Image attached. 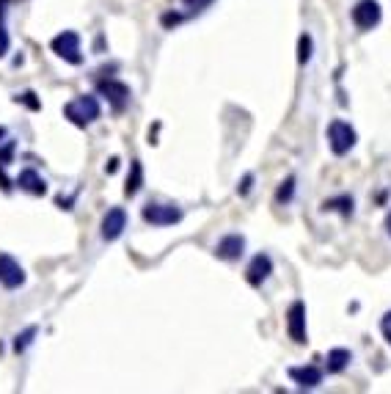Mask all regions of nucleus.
<instances>
[{
	"label": "nucleus",
	"mask_w": 391,
	"mask_h": 394,
	"mask_svg": "<svg viewBox=\"0 0 391 394\" xmlns=\"http://www.w3.org/2000/svg\"><path fill=\"white\" fill-rule=\"evenodd\" d=\"M64 116H66L75 127H86V124H91L94 119H99V102H97V97H91V94H80L77 100H72V102L64 105Z\"/></svg>",
	"instance_id": "f257e3e1"
},
{
	"label": "nucleus",
	"mask_w": 391,
	"mask_h": 394,
	"mask_svg": "<svg viewBox=\"0 0 391 394\" xmlns=\"http://www.w3.org/2000/svg\"><path fill=\"white\" fill-rule=\"evenodd\" d=\"M328 147H331V152L336 155V158H342V155H347L353 147H356V141H359V135H356V130L350 127V122H345V119H334L331 124H328Z\"/></svg>",
	"instance_id": "f03ea898"
},
{
	"label": "nucleus",
	"mask_w": 391,
	"mask_h": 394,
	"mask_svg": "<svg viewBox=\"0 0 391 394\" xmlns=\"http://www.w3.org/2000/svg\"><path fill=\"white\" fill-rule=\"evenodd\" d=\"M50 50L58 55V58H64V61H69V64H83V53H80V36H77V30H61L53 41H50Z\"/></svg>",
	"instance_id": "7ed1b4c3"
},
{
	"label": "nucleus",
	"mask_w": 391,
	"mask_h": 394,
	"mask_svg": "<svg viewBox=\"0 0 391 394\" xmlns=\"http://www.w3.org/2000/svg\"><path fill=\"white\" fill-rule=\"evenodd\" d=\"M141 215L152 226H174V223L182 221V209L180 207H174V204H155V201H149L141 209Z\"/></svg>",
	"instance_id": "20e7f679"
},
{
	"label": "nucleus",
	"mask_w": 391,
	"mask_h": 394,
	"mask_svg": "<svg viewBox=\"0 0 391 394\" xmlns=\"http://www.w3.org/2000/svg\"><path fill=\"white\" fill-rule=\"evenodd\" d=\"M350 17H353V25H356L359 30H372L375 25H381L383 11H381V3H378V0H359V3L353 6Z\"/></svg>",
	"instance_id": "39448f33"
},
{
	"label": "nucleus",
	"mask_w": 391,
	"mask_h": 394,
	"mask_svg": "<svg viewBox=\"0 0 391 394\" xmlns=\"http://www.w3.org/2000/svg\"><path fill=\"white\" fill-rule=\"evenodd\" d=\"M287 334L295 345H306L309 342V331H306V303L303 301H292L289 312H287Z\"/></svg>",
	"instance_id": "423d86ee"
},
{
	"label": "nucleus",
	"mask_w": 391,
	"mask_h": 394,
	"mask_svg": "<svg viewBox=\"0 0 391 394\" xmlns=\"http://www.w3.org/2000/svg\"><path fill=\"white\" fill-rule=\"evenodd\" d=\"M127 229V209L124 207H111L105 215H102V226H99V234L105 243H113L122 237V232Z\"/></svg>",
	"instance_id": "0eeeda50"
},
{
	"label": "nucleus",
	"mask_w": 391,
	"mask_h": 394,
	"mask_svg": "<svg viewBox=\"0 0 391 394\" xmlns=\"http://www.w3.org/2000/svg\"><path fill=\"white\" fill-rule=\"evenodd\" d=\"M0 284L6 290H17L25 284V270L11 254H0Z\"/></svg>",
	"instance_id": "6e6552de"
},
{
	"label": "nucleus",
	"mask_w": 391,
	"mask_h": 394,
	"mask_svg": "<svg viewBox=\"0 0 391 394\" xmlns=\"http://www.w3.org/2000/svg\"><path fill=\"white\" fill-rule=\"evenodd\" d=\"M99 94L116 108V111H122L127 102H130V86L127 83H122V80H99Z\"/></svg>",
	"instance_id": "1a4fd4ad"
},
{
	"label": "nucleus",
	"mask_w": 391,
	"mask_h": 394,
	"mask_svg": "<svg viewBox=\"0 0 391 394\" xmlns=\"http://www.w3.org/2000/svg\"><path fill=\"white\" fill-rule=\"evenodd\" d=\"M245 254V237L242 234H226L218 240L215 245V256L218 259H226V262H234Z\"/></svg>",
	"instance_id": "9d476101"
},
{
	"label": "nucleus",
	"mask_w": 391,
	"mask_h": 394,
	"mask_svg": "<svg viewBox=\"0 0 391 394\" xmlns=\"http://www.w3.org/2000/svg\"><path fill=\"white\" fill-rule=\"evenodd\" d=\"M270 273H273V259H270L267 254H256V256L251 259L248 270H245V279H248L251 287H262V281H265Z\"/></svg>",
	"instance_id": "9b49d317"
},
{
	"label": "nucleus",
	"mask_w": 391,
	"mask_h": 394,
	"mask_svg": "<svg viewBox=\"0 0 391 394\" xmlns=\"http://www.w3.org/2000/svg\"><path fill=\"white\" fill-rule=\"evenodd\" d=\"M289 378L301 386V389H317L323 384V370L314 367V364H306V367H289Z\"/></svg>",
	"instance_id": "f8f14e48"
},
{
	"label": "nucleus",
	"mask_w": 391,
	"mask_h": 394,
	"mask_svg": "<svg viewBox=\"0 0 391 394\" xmlns=\"http://www.w3.org/2000/svg\"><path fill=\"white\" fill-rule=\"evenodd\" d=\"M17 185H19V191H25L30 196H44L47 194V182L39 177L36 169H22L19 177H17Z\"/></svg>",
	"instance_id": "ddd939ff"
},
{
	"label": "nucleus",
	"mask_w": 391,
	"mask_h": 394,
	"mask_svg": "<svg viewBox=\"0 0 391 394\" xmlns=\"http://www.w3.org/2000/svg\"><path fill=\"white\" fill-rule=\"evenodd\" d=\"M350 362H353V353H350L347 348H334V350H328L325 370H328L331 375H339V373H345V370L350 367Z\"/></svg>",
	"instance_id": "4468645a"
},
{
	"label": "nucleus",
	"mask_w": 391,
	"mask_h": 394,
	"mask_svg": "<svg viewBox=\"0 0 391 394\" xmlns=\"http://www.w3.org/2000/svg\"><path fill=\"white\" fill-rule=\"evenodd\" d=\"M141 185H144V166H141V160H133L130 174H127V185H124V196L133 198L141 191Z\"/></svg>",
	"instance_id": "2eb2a0df"
},
{
	"label": "nucleus",
	"mask_w": 391,
	"mask_h": 394,
	"mask_svg": "<svg viewBox=\"0 0 391 394\" xmlns=\"http://www.w3.org/2000/svg\"><path fill=\"white\" fill-rule=\"evenodd\" d=\"M323 209H339L342 215H353V196H339V198H328L323 204Z\"/></svg>",
	"instance_id": "dca6fc26"
},
{
	"label": "nucleus",
	"mask_w": 391,
	"mask_h": 394,
	"mask_svg": "<svg viewBox=\"0 0 391 394\" xmlns=\"http://www.w3.org/2000/svg\"><path fill=\"white\" fill-rule=\"evenodd\" d=\"M312 50H314L312 36H309V33H301V39H298V64H306V61L312 58Z\"/></svg>",
	"instance_id": "f3484780"
},
{
	"label": "nucleus",
	"mask_w": 391,
	"mask_h": 394,
	"mask_svg": "<svg viewBox=\"0 0 391 394\" xmlns=\"http://www.w3.org/2000/svg\"><path fill=\"white\" fill-rule=\"evenodd\" d=\"M292 194H295V177H287L276 191V204H287L292 198Z\"/></svg>",
	"instance_id": "a211bd4d"
},
{
	"label": "nucleus",
	"mask_w": 391,
	"mask_h": 394,
	"mask_svg": "<svg viewBox=\"0 0 391 394\" xmlns=\"http://www.w3.org/2000/svg\"><path fill=\"white\" fill-rule=\"evenodd\" d=\"M33 337H36V326H30L28 331H22V334H17V339H14V350L17 353H22L30 342H33Z\"/></svg>",
	"instance_id": "6ab92c4d"
},
{
	"label": "nucleus",
	"mask_w": 391,
	"mask_h": 394,
	"mask_svg": "<svg viewBox=\"0 0 391 394\" xmlns=\"http://www.w3.org/2000/svg\"><path fill=\"white\" fill-rule=\"evenodd\" d=\"M14 102L28 105L30 111H41V102L36 100V94H33V91H22V94H17V97H14Z\"/></svg>",
	"instance_id": "aec40b11"
},
{
	"label": "nucleus",
	"mask_w": 391,
	"mask_h": 394,
	"mask_svg": "<svg viewBox=\"0 0 391 394\" xmlns=\"http://www.w3.org/2000/svg\"><path fill=\"white\" fill-rule=\"evenodd\" d=\"M14 149H17V144H14V141H6V144L0 147V169H6V166L11 163V158H14Z\"/></svg>",
	"instance_id": "412c9836"
},
{
	"label": "nucleus",
	"mask_w": 391,
	"mask_h": 394,
	"mask_svg": "<svg viewBox=\"0 0 391 394\" xmlns=\"http://www.w3.org/2000/svg\"><path fill=\"white\" fill-rule=\"evenodd\" d=\"M160 22H163L166 28H171V25H180V22H182V14H177V11H169V14H163V17H160Z\"/></svg>",
	"instance_id": "4be33fe9"
},
{
	"label": "nucleus",
	"mask_w": 391,
	"mask_h": 394,
	"mask_svg": "<svg viewBox=\"0 0 391 394\" xmlns=\"http://www.w3.org/2000/svg\"><path fill=\"white\" fill-rule=\"evenodd\" d=\"M8 44H11V39H8V30L0 25V58L8 53Z\"/></svg>",
	"instance_id": "5701e85b"
},
{
	"label": "nucleus",
	"mask_w": 391,
	"mask_h": 394,
	"mask_svg": "<svg viewBox=\"0 0 391 394\" xmlns=\"http://www.w3.org/2000/svg\"><path fill=\"white\" fill-rule=\"evenodd\" d=\"M381 331H383L386 342L391 345V312H386V315H383V320H381Z\"/></svg>",
	"instance_id": "b1692460"
},
{
	"label": "nucleus",
	"mask_w": 391,
	"mask_h": 394,
	"mask_svg": "<svg viewBox=\"0 0 391 394\" xmlns=\"http://www.w3.org/2000/svg\"><path fill=\"white\" fill-rule=\"evenodd\" d=\"M251 185H254V174H245V177H242V185L237 188V194H240V196H245V194L251 191Z\"/></svg>",
	"instance_id": "393cba45"
},
{
	"label": "nucleus",
	"mask_w": 391,
	"mask_h": 394,
	"mask_svg": "<svg viewBox=\"0 0 391 394\" xmlns=\"http://www.w3.org/2000/svg\"><path fill=\"white\" fill-rule=\"evenodd\" d=\"M116 169H119V158H111L108 166H105V171H108V174H116Z\"/></svg>",
	"instance_id": "a878e982"
},
{
	"label": "nucleus",
	"mask_w": 391,
	"mask_h": 394,
	"mask_svg": "<svg viewBox=\"0 0 391 394\" xmlns=\"http://www.w3.org/2000/svg\"><path fill=\"white\" fill-rule=\"evenodd\" d=\"M185 3H188V6H196V8H198V6H207L209 0H185Z\"/></svg>",
	"instance_id": "bb28decb"
},
{
	"label": "nucleus",
	"mask_w": 391,
	"mask_h": 394,
	"mask_svg": "<svg viewBox=\"0 0 391 394\" xmlns=\"http://www.w3.org/2000/svg\"><path fill=\"white\" fill-rule=\"evenodd\" d=\"M6 3L8 0H0V25H3V17H6Z\"/></svg>",
	"instance_id": "cd10ccee"
},
{
	"label": "nucleus",
	"mask_w": 391,
	"mask_h": 394,
	"mask_svg": "<svg viewBox=\"0 0 391 394\" xmlns=\"http://www.w3.org/2000/svg\"><path fill=\"white\" fill-rule=\"evenodd\" d=\"M386 234L391 237V212H389V218H386Z\"/></svg>",
	"instance_id": "c85d7f7f"
},
{
	"label": "nucleus",
	"mask_w": 391,
	"mask_h": 394,
	"mask_svg": "<svg viewBox=\"0 0 391 394\" xmlns=\"http://www.w3.org/2000/svg\"><path fill=\"white\" fill-rule=\"evenodd\" d=\"M0 138H6V127H0Z\"/></svg>",
	"instance_id": "c756f323"
}]
</instances>
